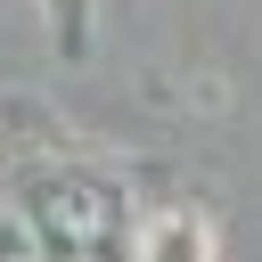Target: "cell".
<instances>
[{
    "label": "cell",
    "mask_w": 262,
    "mask_h": 262,
    "mask_svg": "<svg viewBox=\"0 0 262 262\" xmlns=\"http://www.w3.org/2000/svg\"><path fill=\"white\" fill-rule=\"evenodd\" d=\"M41 221L66 254H98L106 229H115V196L98 180H57V188H41Z\"/></svg>",
    "instance_id": "6da1fadb"
},
{
    "label": "cell",
    "mask_w": 262,
    "mask_h": 262,
    "mask_svg": "<svg viewBox=\"0 0 262 262\" xmlns=\"http://www.w3.org/2000/svg\"><path fill=\"white\" fill-rule=\"evenodd\" d=\"M0 262H41V246H33V237H8V246H0Z\"/></svg>",
    "instance_id": "7a4b0ae2"
},
{
    "label": "cell",
    "mask_w": 262,
    "mask_h": 262,
    "mask_svg": "<svg viewBox=\"0 0 262 262\" xmlns=\"http://www.w3.org/2000/svg\"><path fill=\"white\" fill-rule=\"evenodd\" d=\"M82 262H90V254H82Z\"/></svg>",
    "instance_id": "3957f363"
}]
</instances>
